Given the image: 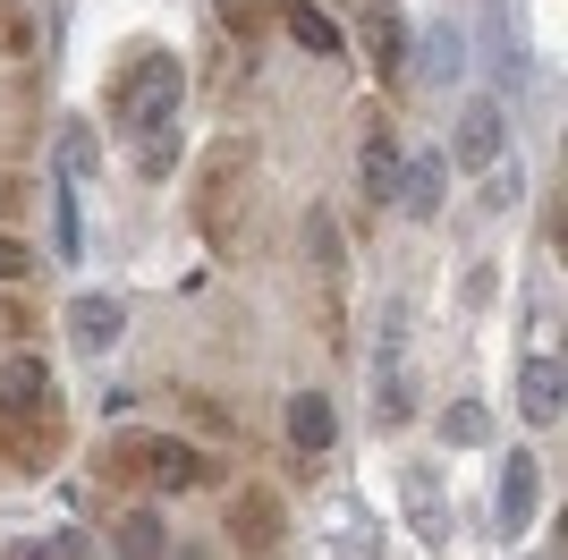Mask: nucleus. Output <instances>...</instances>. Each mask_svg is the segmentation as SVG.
<instances>
[{"label":"nucleus","mask_w":568,"mask_h":560,"mask_svg":"<svg viewBox=\"0 0 568 560\" xmlns=\"http://www.w3.org/2000/svg\"><path fill=\"white\" fill-rule=\"evenodd\" d=\"M407 331H416V314H407V306H382V331H374V417H382V424H407V417H416Z\"/></svg>","instance_id":"f257e3e1"},{"label":"nucleus","mask_w":568,"mask_h":560,"mask_svg":"<svg viewBox=\"0 0 568 560\" xmlns=\"http://www.w3.org/2000/svg\"><path fill=\"white\" fill-rule=\"evenodd\" d=\"M179 102H187V69H179V51H144V60H128V77H119V119H136L144 137H153V128H170Z\"/></svg>","instance_id":"f03ea898"},{"label":"nucleus","mask_w":568,"mask_h":560,"mask_svg":"<svg viewBox=\"0 0 568 560\" xmlns=\"http://www.w3.org/2000/svg\"><path fill=\"white\" fill-rule=\"evenodd\" d=\"M246 170H255V153H246V144H221L213 162H204V204H195V221H204V238H213V247H230V238H237Z\"/></svg>","instance_id":"7ed1b4c3"},{"label":"nucleus","mask_w":568,"mask_h":560,"mask_svg":"<svg viewBox=\"0 0 568 560\" xmlns=\"http://www.w3.org/2000/svg\"><path fill=\"white\" fill-rule=\"evenodd\" d=\"M535 501H544V467H535V450H500L493 527H500V536H526V527H535Z\"/></svg>","instance_id":"20e7f679"},{"label":"nucleus","mask_w":568,"mask_h":560,"mask_svg":"<svg viewBox=\"0 0 568 560\" xmlns=\"http://www.w3.org/2000/svg\"><path fill=\"white\" fill-rule=\"evenodd\" d=\"M111 467H136L144 484H162V492H187V484H204V476H213L195 442H119Z\"/></svg>","instance_id":"39448f33"},{"label":"nucleus","mask_w":568,"mask_h":560,"mask_svg":"<svg viewBox=\"0 0 568 560\" xmlns=\"http://www.w3.org/2000/svg\"><path fill=\"white\" fill-rule=\"evenodd\" d=\"M281 536H288V527H281V492H272V484H246L230 501V543L246 560H272V552H281Z\"/></svg>","instance_id":"423d86ee"},{"label":"nucleus","mask_w":568,"mask_h":560,"mask_svg":"<svg viewBox=\"0 0 568 560\" xmlns=\"http://www.w3.org/2000/svg\"><path fill=\"white\" fill-rule=\"evenodd\" d=\"M0 417H34L51 433V366L43 357H9V366H0Z\"/></svg>","instance_id":"0eeeda50"},{"label":"nucleus","mask_w":568,"mask_h":560,"mask_svg":"<svg viewBox=\"0 0 568 560\" xmlns=\"http://www.w3.org/2000/svg\"><path fill=\"white\" fill-rule=\"evenodd\" d=\"M399 137H390V119H374L365 128V153H356V187H365V204H390L399 196Z\"/></svg>","instance_id":"6e6552de"},{"label":"nucleus","mask_w":568,"mask_h":560,"mask_svg":"<svg viewBox=\"0 0 568 560\" xmlns=\"http://www.w3.org/2000/svg\"><path fill=\"white\" fill-rule=\"evenodd\" d=\"M450 153H407L399 162V196H390V204L399 212H416V221H433V212H442V196H450Z\"/></svg>","instance_id":"1a4fd4ad"},{"label":"nucleus","mask_w":568,"mask_h":560,"mask_svg":"<svg viewBox=\"0 0 568 560\" xmlns=\"http://www.w3.org/2000/svg\"><path fill=\"white\" fill-rule=\"evenodd\" d=\"M518 408H526V424H560V408H568V373H560V357H526V373H518Z\"/></svg>","instance_id":"9d476101"},{"label":"nucleus","mask_w":568,"mask_h":560,"mask_svg":"<svg viewBox=\"0 0 568 560\" xmlns=\"http://www.w3.org/2000/svg\"><path fill=\"white\" fill-rule=\"evenodd\" d=\"M356 34H365V60H374L382 77L407 69V18L390 9V0H365V26H356Z\"/></svg>","instance_id":"9b49d317"},{"label":"nucleus","mask_w":568,"mask_h":560,"mask_svg":"<svg viewBox=\"0 0 568 560\" xmlns=\"http://www.w3.org/2000/svg\"><path fill=\"white\" fill-rule=\"evenodd\" d=\"M288 450H297V459H323V450H332V399L323 391L288 399Z\"/></svg>","instance_id":"f8f14e48"},{"label":"nucleus","mask_w":568,"mask_h":560,"mask_svg":"<svg viewBox=\"0 0 568 560\" xmlns=\"http://www.w3.org/2000/svg\"><path fill=\"white\" fill-rule=\"evenodd\" d=\"M69 340H77L85 357H102V349L119 340V298H102V289H94V298H77V306H69Z\"/></svg>","instance_id":"ddd939ff"},{"label":"nucleus","mask_w":568,"mask_h":560,"mask_svg":"<svg viewBox=\"0 0 568 560\" xmlns=\"http://www.w3.org/2000/svg\"><path fill=\"white\" fill-rule=\"evenodd\" d=\"M281 26L297 34V51H314V60H339V51H348V43H339V26L323 18L314 0H281Z\"/></svg>","instance_id":"4468645a"},{"label":"nucleus","mask_w":568,"mask_h":560,"mask_svg":"<svg viewBox=\"0 0 568 560\" xmlns=\"http://www.w3.org/2000/svg\"><path fill=\"white\" fill-rule=\"evenodd\" d=\"M458 162H475V170L500 162V111H493V102H475V111L458 119Z\"/></svg>","instance_id":"2eb2a0df"},{"label":"nucleus","mask_w":568,"mask_h":560,"mask_svg":"<svg viewBox=\"0 0 568 560\" xmlns=\"http://www.w3.org/2000/svg\"><path fill=\"white\" fill-rule=\"evenodd\" d=\"M119 560H170L162 510H128V518H119Z\"/></svg>","instance_id":"dca6fc26"},{"label":"nucleus","mask_w":568,"mask_h":560,"mask_svg":"<svg viewBox=\"0 0 568 560\" xmlns=\"http://www.w3.org/2000/svg\"><path fill=\"white\" fill-rule=\"evenodd\" d=\"M484 433H493V417H484L475 399H458L450 417H442V442H458V450H475V442H484Z\"/></svg>","instance_id":"f3484780"},{"label":"nucleus","mask_w":568,"mask_h":560,"mask_svg":"<svg viewBox=\"0 0 568 560\" xmlns=\"http://www.w3.org/2000/svg\"><path fill=\"white\" fill-rule=\"evenodd\" d=\"M85 170H94V128H69L60 137V187H77Z\"/></svg>","instance_id":"a211bd4d"},{"label":"nucleus","mask_w":568,"mask_h":560,"mask_svg":"<svg viewBox=\"0 0 568 560\" xmlns=\"http://www.w3.org/2000/svg\"><path fill=\"white\" fill-rule=\"evenodd\" d=\"M425 69L433 77H458V26H433V34H425Z\"/></svg>","instance_id":"6ab92c4d"},{"label":"nucleus","mask_w":568,"mask_h":560,"mask_svg":"<svg viewBox=\"0 0 568 560\" xmlns=\"http://www.w3.org/2000/svg\"><path fill=\"white\" fill-rule=\"evenodd\" d=\"M407 510H416V527H425V536H442V492H433L425 476H407Z\"/></svg>","instance_id":"aec40b11"},{"label":"nucleus","mask_w":568,"mask_h":560,"mask_svg":"<svg viewBox=\"0 0 568 560\" xmlns=\"http://www.w3.org/2000/svg\"><path fill=\"white\" fill-rule=\"evenodd\" d=\"M136 162H144V179H170V162H179V137H170V128H153Z\"/></svg>","instance_id":"412c9836"},{"label":"nucleus","mask_w":568,"mask_h":560,"mask_svg":"<svg viewBox=\"0 0 568 560\" xmlns=\"http://www.w3.org/2000/svg\"><path fill=\"white\" fill-rule=\"evenodd\" d=\"M518 187H526L518 162H493V179H484V204H493V212H500V204H518Z\"/></svg>","instance_id":"4be33fe9"},{"label":"nucleus","mask_w":568,"mask_h":560,"mask_svg":"<svg viewBox=\"0 0 568 560\" xmlns=\"http://www.w3.org/2000/svg\"><path fill=\"white\" fill-rule=\"evenodd\" d=\"M221 18H230V34H255L272 18V0H221Z\"/></svg>","instance_id":"5701e85b"},{"label":"nucleus","mask_w":568,"mask_h":560,"mask_svg":"<svg viewBox=\"0 0 568 560\" xmlns=\"http://www.w3.org/2000/svg\"><path fill=\"white\" fill-rule=\"evenodd\" d=\"M26 272H34V256H26V238H9V230H0V280H26Z\"/></svg>","instance_id":"b1692460"}]
</instances>
